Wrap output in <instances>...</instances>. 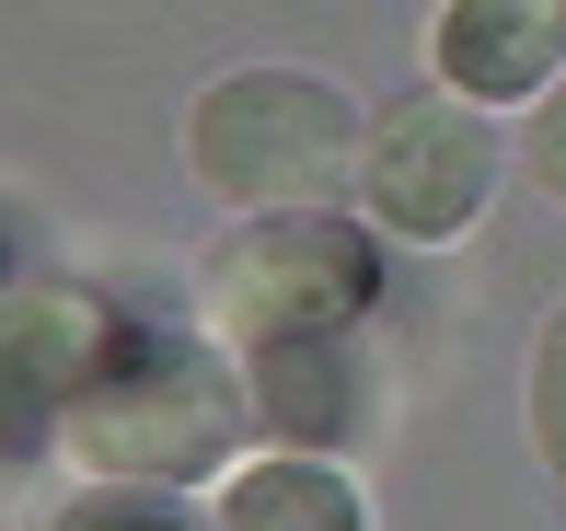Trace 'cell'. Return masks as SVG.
Masks as SVG:
<instances>
[{
  "label": "cell",
  "mask_w": 566,
  "mask_h": 531,
  "mask_svg": "<svg viewBox=\"0 0 566 531\" xmlns=\"http://www.w3.org/2000/svg\"><path fill=\"white\" fill-rule=\"evenodd\" d=\"M46 531H209V520H197L174 486H127V474H105V486H93V497H70Z\"/></svg>",
  "instance_id": "obj_8"
},
{
  "label": "cell",
  "mask_w": 566,
  "mask_h": 531,
  "mask_svg": "<svg viewBox=\"0 0 566 531\" xmlns=\"http://www.w3.org/2000/svg\"><path fill=\"white\" fill-rule=\"evenodd\" d=\"M70 450H82L93 474H139V486H186V474H209L231 439H243V393H231V370L209 359L197 336H174V323H116L93 336V370L82 393H70Z\"/></svg>",
  "instance_id": "obj_1"
},
{
  "label": "cell",
  "mask_w": 566,
  "mask_h": 531,
  "mask_svg": "<svg viewBox=\"0 0 566 531\" xmlns=\"http://www.w3.org/2000/svg\"><path fill=\"white\" fill-rule=\"evenodd\" d=\"M451 93H485V105H521V93H555L566 70V0H451L440 35H428Z\"/></svg>",
  "instance_id": "obj_6"
},
{
  "label": "cell",
  "mask_w": 566,
  "mask_h": 531,
  "mask_svg": "<svg viewBox=\"0 0 566 531\" xmlns=\"http://www.w3.org/2000/svg\"><path fill=\"white\" fill-rule=\"evenodd\" d=\"M521 173L566 209V70H555V93H532V128H521Z\"/></svg>",
  "instance_id": "obj_10"
},
{
  "label": "cell",
  "mask_w": 566,
  "mask_h": 531,
  "mask_svg": "<svg viewBox=\"0 0 566 531\" xmlns=\"http://www.w3.org/2000/svg\"><path fill=\"white\" fill-rule=\"evenodd\" d=\"M358 197L394 243H462L497 197V128L474 93H405L358 139Z\"/></svg>",
  "instance_id": "obj_4"
},
{
  "label": "cell",
  "mask_w": 566,
  "mask_h": 531,
  "mask_svg": "<svg viewBox=\"0 0 566 531\" xmlns=\"http://www.w3.org/2000/svg\"><path fill=\"white\" fill-rule=\"evenodd\" d=\"M358 116L324 70H231V82L197 93L186 150H197V185H220L231 209H324L358 162Z\"/></svg>",
  "instance_id": "obj_2"
},
{
  "label": "cell",
  "mask_w": 566,
  "mask_h": 531,
  "mask_svg": "<svg viewBox=\"0 0 566 531\" xmlns=\"http://www.w3.org/2000/svg\"><path fill=\"white\" fill-rule=\"evenodd\" d=\"M220 531H370L358 486L324 450H277V463H243L220 497Z\"/></svg>",
  "instance_id": "obj_7"
},
{
  "label": "cell",
  "mask_w": 566,
  "mask_h": 531,
  "mask_svg": "<svg viewBox=\"0 0 566 531\" xmlns=\"http://www.w3.org/2000/svg\"><path fill=\"white\" fill-rule=\"evenodd\" d=\"M370 300H381V255L336 209H254L209 255V312L254 359H277V347H336Z\"/></svg>",
  "instance_id": "obj_3"
},
{
  "label": "cell",
  "mask_w": 566,
  "mask_h": 531,
  "mask_svg": "<svg viewBox=\"0 0 566 531\" xmlns=\"http://www.w3.org/2000/svg\"><path fill=\"white\" fill-rule=\"evenodd\" d=\"M532 450L566 474V312L532 336Z\"/></svg>",
  "instance_id": "obj_9"
},
{
  "label": "cell",
  "mask_w": 566,
  "mask_h": 531,
  "mask_svg": "<svg viewBox=\"0 0 566 531\" xmlns=\"http://www.w3.org/2000/svg\"><path fill=\"white\" fill-rule=\"evenodd\" d=\"M93 336H105V300H82V289H0V450H35V439L70 427Z\"/></svg>",
  "instance_id": "obj_5"
}]
</instances>
